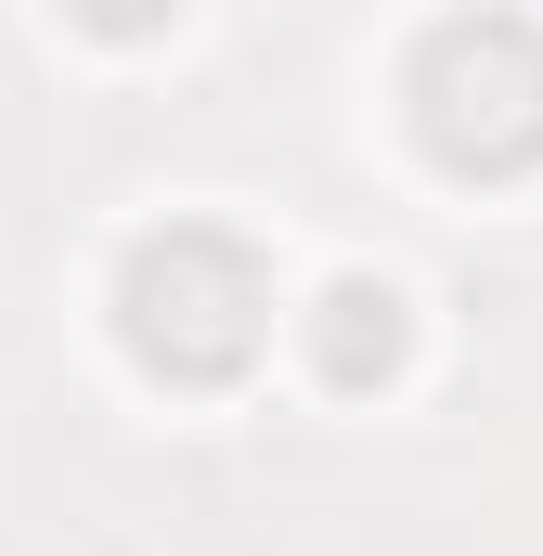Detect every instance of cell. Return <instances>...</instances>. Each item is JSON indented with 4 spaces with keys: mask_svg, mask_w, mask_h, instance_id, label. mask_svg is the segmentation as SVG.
Here are the masks:
<instances>
[{
    "mask_svg": "<svg viewBox=\"0 0 543 556\" xmlns=\"http://www.w3.org/2000/svg\"><path fill=\"white\" fill-rule=\"evenodd\" d=\"M117 337H130L142 376H168V389H220V376H247L272 337V273L247 233H207V220H168V233H142L130 273H117Z\"/></svg>",
    "mask_w": 543,
    "mask_h": 556,
    "instance_id": "obj_1",
    "label": "cell"
},
{
    "mask_svg": "<svg viewBox=\"0 0 543 556\" xmlns=\"http://www.w3.org/2000/svg\"><path fill=\"white\" fill-rule=\"evenodd\" d=\"M402 104L427 130V155L466 168V181L543 168V26L531 13H453V26H427Z\"/></svg>",
    "mask_w": 543,
    "mask_h": 556,
    "instance_id": "obj_2",
    "label": "cell"
},
{
    "mask_svg": "<svg viewBox=\"0 0 543 556\" xmlns=\"http://www.w3.org/2000/svg\"><path fill=\"white\" fill-rule=\"evenodd\" d=\"M402 350H414L402 285L350 273V285H324V298H311V376H324V389H389V376H402Z\"/></svg>",
    "mask_w": 543,
    "mask_h": 556,
    "instance_id": "obj_3",
    "label": "cell"
},
{
    "mask_svg": "<svg viewBox=\"0 0 543 556\" xmlns=\"http://www.w3.org/2000/svg\"><path fill=\"white\" fill-rule=\"evenodd\" d=\"M181 0H78V26H104V39H155Z\"/></svg>",
    "mask_w": 543,
    "mask_h": 556,
    "instance_id": "obj_4",
    "label": "cell"
}]
</instances>
